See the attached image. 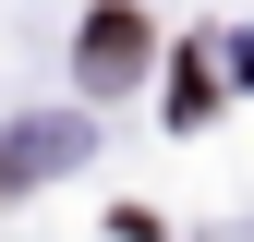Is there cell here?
<instances>
[{"label":"cell","mask_w":254,"mask_h":242,"mask_svg":"<svg viewBox=\"0 0 254 242\" xmlns=\"http://www.w3.org/2000/svg\"><path fill=\"white\" fill-rule=\"evenodd\" d=\"M145 49H157V37H145V12H121V0H109V12L85 24V85H133V73H145Z\"/></svg>","instance_id":"obj_1"},{"label":"cell","mask_w":254,"mask_h":242,"mask_svg":"<svg viewBox=\"0 0 254 242\" xmlns=\"http://www.w3.org/2000/svg\"><path fill=\"white\" fill-rule=\"evenodd\" d=\"M61 158V133H12V145H0V182H24V170H49Z\"/></svg>","instance_id":"obj_2"}]
</instances>
